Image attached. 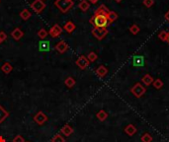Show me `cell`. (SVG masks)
<instances>
[{"mask_svg":"<svg viewBox=\"0 0 169 142\" xmlns=\"http://www.w3.org/2000/svg\"><path fill=\"white\" fill-rule=\"evenodd\" d=\"M34 121L35 122H37L39 125H43L44 123H46L48 121V117L43 112H39L35 114Z\"/></svg>","mask_w":169,"mask_h":142,"instance_id":"7","label":"cell"},{"mask_svg":"<svg viewBox=\"0 0 169 142\" xmlns=\"http://www.w3.org/2000/svg\"><path fill=\"white\" fill-rule=\"evenodd\" d=\"M158 38H159V39H161L162 42H167L168 33L165 32V31H161V32H159V34H158Z\"/></svg>","mask_w":169,"mask_h":142,"instance_id":"29","label":"cell"},{"mask_svg":"<svg viewBox=\"0 0 169 142\" xmlns=\"http://www.w3.org/2000/svg\"><path fill=\"white\" fill-rule=\"evenodd\" d=\"M96 118L99 119L100 121H104L107 119V118H108V114H107L104 110H101L96 114Z\"/></svg>","mask_w":169,"mask_h":142,"instance_id":"20","label":"cell"},{"mask_svg":"<svg viewBox=\"0 0 169 142\" xmlns=\"http://www.w3.org/2000/svg\"><path fill=\"white\" fill-rule=\"evenodd\" d=\"M164 17H165V19H166V21L168 22V23H169V10L166 12V14L165 15H164Z\"/></svg>","mask_w":169,"mask_h":142,"instance_id":"35","label":"cell"},{"mask_svg":"<svg viewBox=\"0 0 169 142\" xmlns=\"http://www.w3.org/2000/svg\"><path fill=\"white\" fill-rule=\"evenodd\" d=\"M130 32L133 34V35H137L140 33V27L137 26L136 24H133V25H132L131 27H130Z\"/></svg>","mask_w":169,"mask_h":142,"instance_id":"28","label":"cell"},{"mask_svg":"<svg viewBox=\"0 0 169 142\" xmlns=\"http://www.w3.org/2000/svg\"><path fill=\"white\" fill-rule=\"evenodd\" d=\"M48 35V32L46 29H44V28L40 29L39 32H38V37L41 39H44L47 38Z\"/></svg>","mask_w":169,"mask_h":142,"instance_id":"26","label":"cell"},{"mask_svg":"<svg viewBox=\"0 0 169 142\" xmlns=\"http://www.w3.org/2000/svg\"><path fill=\"white\" fill-rule=\"evenodd\" d=\"M118 17H119L118 14L115 11H109V13H108V21H109V24L115 22L116 20L118 19Z\"/></svg>","mask_w":169,"mask_h":142,"instance_id":"24","label":"cell"},{"mask_svg":"<svg viewBox=\"0 0 169 142\" xmlns=\"http://www.w3.org/2000/svg\"><path fill=\"white\" fill-rule=\"evenodd\" d=\"M12 142H25V139L22 137V135H17V136H15L14 138H13V140H12Z\"/></svg>","mask_w":169,"mask_h":142,"instance_id":"33","label":"cell"},{"mask_svg":"<svg viewBox=\"0 0 169 142\" xmlns=\"http://www.w3.org/2000/svg\"><path fill=\"white\" fill-rule=\"evenodd\" d=\"M64 84L67 88H72L74 87L75 84H76V81H75V79L73 77H67L64 80Z\"/></svg>","mask_w":169,"mask_h":142,"instance_id":"21","label":"cell"},{"mask_svg":"<svg viewBox=\"0 0 169 142\" xmlns=\"http://www.w3.org/2000/svg\"><path fill=\"white\" fill-rule=\"evenodd\" d=\"M167 43H169V33H168V39H167Z\"/></svg>","mask_w":169,"mask_h":142,"instance_id":"38","label":"cell"},{"mask_svg":"<svg viewBox=\"0 0 169 142\" xmlns=\"http://www.w3.org/2000/svg\"><path fill=\"white\" fill-rule=\"evenodd\" d=\"M125 132L126 134L129 136H133L136 134V127L133 125V124H128V125L125 127Z\"/></svg>","mask_w":169,"mask_h":142,"instance_id":"14","label":"cell"},{"mask_svg":"<svg viewBox=\"0 0 169 142\" xmlns=\"http://www.w3.org/2000/svg\"><path fill=\"white\" fill-rule=\"evenodd\" d=\"M131 92H132V94L135 96V97L140 98V97H142V96L145 94L146 88H145V86L142 85L141 83H136L135 85L132 87Z\"/></svg>","mask_w":169,"mask_h":142,"instance_id":"3","label":"cell"},{"mask_svg":"<svg viewBox=\"0 0 169 142\" xmlns=\"http://www.w3.org/2000/svg\"><path fill=\"white\" fill-rule=\"evenodd\" d=\"M12 69H13V67L10 64V62H4V64L1 66V71H3V73H5V74L11 73Z\"/></svg>","mask_w":169,"mask_h":142,"instance_id":"19","label":"cell"},{"mask_svg":"<svg viewBox=\"0 0 169 142\" xmlns=\"http://www.w3.org/2000/svg\"><path fill=\"white\" fill-rule=\"evenodd\" d=\"M91 33L93 35V37L97 39L98 41H102L107 35H108V30L107 28H93Z\"/></svg>","mask_w":169,"mask_h":142,"instance_id":"4","label":"cell"},{"mask_svg":"<svg viewBox=\"0 0 169 142\" xmlns=\"http://www.w3.org/2000/svg\"><path fill=\"white\" fill-rule=\"evenodd\" d=\"M9 117V112L0 105V123H2Z\"/></svg>","mask_w":169,"mask_h":142,"instance_id":"17","label":"cell"},{"mask_svg":"<svg viewBox=\"0 0 169 142\" xmlns=\"http://www.w3.org/2000/svg\"><path fill=\"white\" fill-rule=\"evenodd\" d=\"M141 142H151L152 141V136L149 133H144V135L141 136Z\"/></svg>","mask_w":169,"mask_h":142,"instance_id":"30","label":"cell"},{"mask_svg":"<svg viewBox=\"0 0 169 142\" xmlns=\"http://www.w3.org/2000/svg\"><path fill=\"white\" fill-rule=\"evenodd\" d=\"M154 81V79L152 78L150 74H144L141 78V83L144 84V86H149L150 84H152Z\"/></svg>","mask_w":169,"mask_h":142,"instance_id":"12","label":"cell"},{"mask_svg":"<svg viewBox=\"0 0 169 142\" xmlns=\"http://www.w3.org/2000/svg\"><path fill=\"white\" fill-rule=\"evenodd\" d=\"M142 4H144L146 8H150L154 4V0H144Z\"/></svg>","mask_w":169,"mask_h":142,"instance_id":"32","label":"cell"},{"mask_svg":"<svg viewBox=\"0 0 169 142\" xmlns=\"http://www.w3.org/2000/svg\"><path fill=\"white\" fill-rule=\"evenodd\" d=\"M0 43H1V41H0Z\"/></svg>","mask_w":169,"mask_h":142,"instance_id":"39","label":"cell"},{"mask_svg":"<svg viewBox=\"0 0 169 142\" xmlns=\"http://www.w3.org/2000/svg\"><path fill=\"white\" fill-rule=\"evenodd\" d=\"M109 11L110 10L104 5V4L100 5L95 11L94 15H93L91 17V19L89 20L90 24L93 25L94 28H107L109 25V21H108Z\"/></svg>","mask_w":169,"mask_h":142,"instance_id":"1","label":"cell"},{"mask_svg":"<svg viewBox=\"0 0 169 142\" xmlns=\"http://www.w3.org/2000/svg\"><path fill=\"white\" fill-rule=\"evenodd\" d=\"M115 1H116V2H117V3H120V2H122V1H123V0H115Z\"/></svg>","mask_w":169,"mask_h":142,"instance_id":"37","label":"cell"},{"mask_svg":"<svg viewBox=\"0 0 169 142\" xmlns=\"http://www.w3.org/2000/svg\"><path fill=\"white\" fill-rule=\"evenodd\" d=\"M152 85H153V87H154L155 89H157V90H159V89H161V88L163 87L164 83H163V81H162L161 79L157 78V79H155L154 81H153Z\"/></svg>","mask_w":169,"mask_h":142,"instance_id":"25","label":"cell"},{"mask_svg":"<svg viewBox=\"0 0 169 142\" xmlns=\"http://www.w3.org/2000/svg\"><path fill=\"white\" fill-rule=\"evenodd\" d=\"M68 47H68L67 43L64 42V41H60V43H57V44L56 46V50L60 53H64V52L67 51Z\"/></svg>","mask_w":169,"mask_h":142,"instance_id":"9","label":"cell"},{"mask_svg":"<svg viewBox=\"0 0 169 142\" xmlns=\"http://www.w3.org/2000/svg\"><path fill=\"white\" fill-rule=\"evenodd\" d=\"M133 65L135 66H142L144 65V57L140 56V55H139V56L136 55V56L133 57Z\"/></svg>","mask_w":169,"mask_h":142,"instance_id":"23","label":"cell"},{"mask_svg":"<svg viewBox=\"0 0 169 142\" xmlns=\"http://www.w3.org/2000/svg\"><path fill=\"white\" fill-rule=\"evenodd\" d=\"M52 142H65V139L60 134H56L52 137Z\"/></svg>","mask_w":169,"mask_h":142,"instance_id":"31","label":"cell"},{"mask_svg":"<svg viewBox=\"0 0 169 142\" xmlns=\"http://www.w3.org/2000/svg\"><path fill=\"white\" fill-rule=\"evenodd\" d=\"M75 63H76V65L80 69H85V68H87V66L89 65L90 62H89V60L87 59V57L85 55H81L76 59V62H75Z\"/></svg>","mask_w":169,"mask_h":142,"instance_id":"8","label":"cell"},{"mask_svg":"<svg viewBox=\"0 0 169 142\" xmlns=\"http://www.w3.org/2000/svg\"><path fill=\"white\" fill-rule=\"evenodd\" d=\"M31 16H32V15H31V12L28 10V9H24V10H22L21 13H20L21 19L24 20V21H27L28 19H30Z\"/></svg>","mask_w":169,"mask_h":142,"instance_id":"22","label":"cell"},{"mask_svg":"<svg viewBox=\"0 0 169 142\" xmlns=\"http://www.w3.org/2000/svg\"><path fill=\"white\" fill-rule=\"evenodd\" d=\"M7 39V35L5 32H3V31H1L0 32V41H1V43H3L4 41H6Z\"/></svg>","mask_w":169,"mask_h":142,"instance_id":"34","label":"cell"},{"mask_svg":"<svg viewBox=\"0 0 169 142\" xmlns=\"http://www.w3.org/2000/svg\"><path fill=\"white\" fill-rule=\"evenodd\" d=\"M87 59L89 60V62H94L97 60L98 58V55L96 54V53L94 51H91V52H89L88 54H87Z\"/></svg>","mask_w":169,"mask_h":142,"instance_id":"27","label":"cell"},{"mask_svg":"<svg viewBox=\"0 0 169 142\" xmlns=\"http://www.w3.org/2000/svg\"><path fill=\"white\" fill-rule=\"evenodd\" d=\"M63 29H64L68 34H71L75 29H76V26H75V24L73 23V22L68 21V22H66V23H65V25H64V27H63Z\"/></svg>","mask_w":169,"mask_h":142,"instance_id":"16","label":"cell"},{"mask_svg":"<svg viewBox=\"0 0 169 142\" xmlns=\"http://www.w3.org/2000/svg\"><path fill=\"white\" fill-rule=\"evenodd\" d=\"M31 8L37 13L40 14L44 11V9L46 8V4L43 1V0H34L33 3H31Z\"/></svg>","mask_w":169,"mask_h":142,"instance_id":"5","label":"cell"},{"mask_svg":"<svg viewBox=\"0 0 169 142\" xmlns=\"http://www.w3.org/2000/svg\"><path fill=\"white\" fill-rule=\"evenodd\" d=\"M55 5L61 13H66L73 7L74 1L73 0H56Z\"/></svg>","mask_w":169,"mask_h":142,"instance_id":"2","label":"cell"},{"mask_svg":"<svg viewBox=\"0 0 169 142\" xmlns=\"http://www.w3.org/2000/svg\"><path fill=\"white\" fill-rule=\"evenodd\" d=\"M62 33V28L59 24H55L52 28L48 31V35L51 36L52 38H57L60 37Z\"/></svg>","mask_w":169,"mask_h":142,"instance_id":"6","label":"cell"},{"mask_svg":"<svg viewBox=\"0 0 169 142\" xmlns=\"http://www.w3.org/2000/svg\"><path fill=\"white\" fill-rule=\"evenodd\" d=\"M95 73L97 74L98 77L103 78V77L106 76L107 74H108V69H107L104 65H100L99 67H98V68L95 70Z\"/></svg>","mask_w":169,"mask_h":142,"instance_id":"11","label":"cell"},{"mask_svg":"<svg viewBox=\"0 0 169 142\" xmlns=\"http://www.w3.org/2000/svg\"><path fill=\"white\" fill-rule=\"evenodd\" d=\"M51 50V43L48 41H41L39 43V50L43 52L50 51Z\"/></svg>","mask_w":169,"mask_h":142,"instance_id":"10","label":"cell"},{"mask_svg":"<svg viewBox=\"0 0 169 142\" xmlns=\"http://www.w3.org/2000/svg\"><path fill=\"white\" fill-rule=\"evenodd\" d=\"M99 0H89V2H90L91 4H96Z\"/></svg>","mask_w":169,"mask_h":142,"instance_id":"36","label":"cell"},{"mask_svg":"<svg viewBox=\"0 0 169 142\" xmlns=\"http://www.w3.org/2000/svg\"><path fill=\"white\" fill-rule=\"evenodd\" d=\"M61 133L64 136H70L73 133V128L69 124H65V125L61 128Z\"/></svg>","mask_w":169,"mask_h":142,"instance_id":"15","label":"cell"},{"mask_svg":"<svg viewBox=\"0 0 169 142\" xmlns=\"http://www.w3.org/2000/svg\"><path fill=\"white\" fill-rule=\"evenodd\" d=\"M89 7H90V4H89L87 0H81L78 4V8L83 12H86L89 9Z\"/></svg>","mask_w":169,"mask_h":142,"instance_id":"18","label":"cell"},{"mask_svg":"<svg viewBox=\"0 0 169 142\" xmlns=\"http://www.w3.org/2000/svg\"><path fill=\"white\" fill-rule=\"evenodd\" d=\"M11 36L15 41H19V39L24 36V32H22V30L20 28H16L12 31Z\"/></svg>","mask_w":169,"mask_h":142,"instance_id":"13","label":"cell"}]
</instances>
